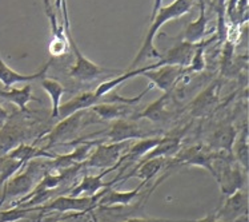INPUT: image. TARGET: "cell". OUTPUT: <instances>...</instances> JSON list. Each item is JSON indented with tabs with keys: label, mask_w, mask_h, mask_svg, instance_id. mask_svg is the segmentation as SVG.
Instances as JSON below:
<instances>
[{
	"label": "cell",
	"mask_w": 249,
	"mask_h": 222,
	"mask_svg": "<svg viewBox=\"0 0 249 222\" xmlns=\"http://www.w3.org/2000/svg\"><path fill=\"white\" fill-rule=\"evenodd\" d=\"M107 135L112 143H120V142L133 140V138H142V137H145V133L140 130V127L136 123H131L127 121L119 119L113 123L112 129L108 131Z\"/></svg>",
	"instance_id": "obj_10"
},
{
	"label": "cell",
	"mask_w": 249,
	"mask_h": 222,
	"mask_svg": "<svg viewBox=\"0 0 249 222\" xmlns=\"http://www.w3.org/2000/svg\"><path fill=\"white\" fill-rule=\"evenodd\" d=\"M0 98L4 99L7 102L16 104L20 111L27 113V104L30 103L31 101H35V97L32 95V86L26 84L21 88H5V90H0Z\"/></svg>",
	"instance_id": "obj_15"
},
{
	"label": "cell",
	"mask_w": 249,
	"mask_h": 222,
	"mask_svg": "<svg viewBox=\"0 0 249 222\" xmlns=\"http://www.w3.org/2000/svg\"><path fill=\"white\" fill-rule=\"evenodd\" d=\"M40 86L50 95V98H51L52 118H57L59 117V107H60L61 97L67 93V88L60 82H57L56 79L46 77L40 79Z\"/></svg>",
	"instance_id": "obj_17"
},
{
	"label": "cell",
	"mask_w": 249,
	"mask_h": 222,
	"mask_svg": "<svg viewBox=\"0 0 249 222\" xmlns=\"http://www.w3.org/2000/svg\"><path fill=\"white\" fill-rule=\"evenodd\" d=\"M124 143H112L108 146H100L96 150V153L92 155V158L88 162L89 166L95 167H107V166H115L113 163L119 160L122 154V150L124 149Z\"/></svg>",
	"instance_id": "obj_14"
},
{
	"label": "cell",
	"mask_w": 249,
	"mask_h": 222,
	"mask_svg": "<svg viewBox=\"0 0 249 222\" xmlns=\"http://www.w3.org/2000/svg\"><path fill=\"white\" fill-rule=\"evenodd\" d=\"M219 82H213L212 84H209L203 93L198 94L191 104L192 113L198 117V115H204L211 111V109L213 107V104L217 102V98H219Z\"/></svg>",
	"instance_id": "obj_13"
},
{
	"label": "cell",
	"mask_w": 249,
	"mask_h": 222,
	"mask_svg": "<svg viewBox=\"0 0 249 222\" xmlns=\"http://www.w3.org/2000/svg\"><path fill=\"white\" fill-rule=\"evenodd\" d=\"M44 1V10H46V14L47 16L50 18V15L52 14V10H51V1L50 0H43Z\"/></svg>",
	"instance_id": "obj_34"
},
{
	"label": "cell",
	"mask_w": 249,
	"mask_h": 222,
	"mask_svg": "<svg viewBox=\"0 0 249 222\" xmlns=\"http://www.w3.org/2000/svg\"><path fill=\"white\" fill-rule=\"evenodd\" d=\"M234 138H236V130L233 126H225L214 133L212 137V142L216 147L231 151L232 146H233Z\"/></svg>",
	"instance_id": "obj_24"
},
{
	"label": "cell",
	"mask_w": 249,
	"mask_h": 222,
	"mask_svg": "<svg viewBox=\"0 0 249 222\" xmlns=\"http://www.w3.org/2000/svg\"><path fill=\"white\" fill-rule=\"evenodd\" d=\"M160 141H161V138H148V140L140 141L136 145L132 146L131 150L128 151V158L138 160V158H140L142 155L147 154L148 151L153 150V147H156L160 143Z\"/></svg>",
	"instance_id": "obj_26"
},
{
	"label": "cell",
	"mask_w": 249,
	"mask_h": 222,
	"mask_svg": "<svg viewBox=\"0 0 249 222\" xmlns=\"http://www.w3.org/2000/svg\"><path fill=\"white\" fill-rule=\"evenodd\" d=\"M87 117V111H79L64 118L63 122L56 126L53 131L50 135V145H55L59 142L68 140L70 137L76 133L77 130L80 129L84 122V118Z\"/></svg>",
	"instance_id": "obj_7"
},
{
	"label": "cell",
	"mask_w": 249,
	"mask_h": 222,
	"mask_svg": "<svg viewBox=\"0 0 249 222\" xmlns=\"http://www.w3.org/2000/svg\"><path fill=\"white\" fill-rule=\"evenodd\" d=\"M192 5H194V0H175L173 3L165 5V7H161L158 11L156 16L153 18L152 24H151L149 30H148L147 37L142 41V48L138 52L136 58L133 59L129 70L135 68L142 61H145V59H152V58L158 59V61L160 59L161 55L153 47V40H155V37L158 35L159 30L163 27L164 23L173 20V19H178V18H181L185 14H188L189 11L192 10Z\"/></svg>",
	"instance_id": "obj_1"
},
{
	"label": "cell",
	"mask_w": 249,
	"mask_h": 222,
	"mask_svg": "<svg viewBox=\"0 0 249 222\" xmlns=\"http://www.w3.org/2000/svg\"><path fill=\"white\" fill-rule=\"evenodd\" d=\"M187 73V68L178 66H163L156 70H149L142 75L149 79L155 87L160 88L164 93H171L173 86L180 81V78Z\"/></svg>",
	"instance_id": "obj_4"
},
{
	"label": "cell",
	"mask_w": 249,
	"mask_h": 222,
	"mask_svg": "<svg viewBox=\"0 0 249 222\" xmlns=\"http://www.w3.org/2000/svg\"><path fill=\"white\" fill-rule=\"evenodd\" d=\"M55 5H56V10H57V12L61 15V0H56Z\"/></svg>",
	"instance_id": "obj_35"
},
{
	"label": "cell",
	"mask_w": 249,
	"mask_h": 222,
	"mask_svg": "<svg viewBox=\"0 0 249 222\" xmlns=\"http://www.w3.org/2000/svg\"><path fill=\"white\" fill-rule=\"evenodd\" d=\"M64 30H66L68 46L71 48V51H73V55L76 58V62L70 71V77L76 79L79 82H92L102 75H115V77H117V75L123 74V71H120L119 68H106L102 67V66H97L96 63L91 62L88 58L83 55L80 48L77 47L76 41L72 37L71 27L64 26Z\"/></svg>",
	"instance_id": "obj_2"
},
{
	"label": "cell",
	"mask_w": 249,
	"mask_h": 222,
	"mask_svg": "<svg viewBox=\"0 0 249 222\" xmlns=\"http://www.w3.org/2000/svg\"><path fill=\"white\" fill-rule=\"evenodd\" d=\"M236 150V157L241 165L244 166L245 170L248 169V162H249V145H248V133H247V127L244 130V134L240 135L239 141L236 142L234 146Z\"/></svg>",
	"instance_id": "obj_27"
},
{
	"label": "cell",
	"mask_w": 249,
	"mask_h": 222,
	"mask_svg": "<svg viewBox=\"0 0 249 222\" xmlns=\"http://www.w3.org/2000/svg\"><path fill=\"white\" fill-rule=\"evenodd\" d=\"M50 21H51V31H52V39L50 41V54L53 58H59L64 55L68 51V40L66 37V30H64V24L63 23H57V18L52 12L50 15Z\"/></svg>",
	"instance_id": "obj_12"
},
{
	"label": "cell",
	"mask_w": 249,
	"mask_h": 222,
	"mask_svg": "<svg viewBox=\"0 0 249 222\" xmlns=\"http://www.w3.org/2000/svg\"><path fill=\"white\" fill-rule=\"evenodd\" d=\"M8 119V113L3 109V106L0 104V124H3Z\"/></svg>",
	"instance_id": "obj_33"
},
{
	"label": "cell",
	"mask_w": 249,
	"mask_h": 222,
	"mask_svg": "<svg viewBox=\"0 0 249 222\" xmlns=\"http://www.w3.org/2000/svg\"><path fill=\"white\" fill-rule=\"evenodd\" d=\"M3 162H4V160H3V158H0V170H1V166H3Z\"/></svg>",
	"instance_id": "obj_36"
},
{
	"label": "cell",
	"mask_w": 249,
	"mask_h": 222,
	"mask_svg": "<svg viewBox=\"0 0 249 222\" xmlns=\"http://www.w3.org/2000/svg\"><path fill=\"white\" fill-rule=\"evenodd\" d=\"M30 212H32V209H21V207H14L11 210L0 213V222H14L16 220L24 218Z\"/></svg>",
	"instance_id": "obj_28"
},
{
	"label": "cell",
	"mask_w": 249,
	"mask_h": 222,
	"mask_svg": "<svg viewBox=\"0 0 249 222\" xmlns=\"http://www.w3.org/2000/svg\"><path fill=\"white\" fill-rule=\"evenodd\" d=\"M50 66H51V62L46 63V66H43L40 68V71H37V73L31 74V75H24V74H19L16 73L15 70H12L3 61V58L0 55V82L4 84L5 88H10L11 86H14L16 83H26L36 81V79H41V78L46 77Z\"/></svg>",
	"instance_id": "obj_8"
},
{
	"label": "cell",
	"mask_w": 249,
	"mask_h": 222,
	"mask_svg": "<svg viewBox=\"0 0 249 222\" xmlns=\"http://www.w3.org/2000/svg\"><path fill=\"white\" fill-rule=\"evenodd\" d=\"M91 111L99 115L100 119L111 121V119L120 118V117H127L132 113L131 106L125 103H97L92 106Z\"/></svg>",
	"instance_id": "obj_19"
},
{
	"label": "cell",
	"mask_w": 249,
	"mask_h": 222,
	"mask_svg": "<svg viewBox=\"0 0 249 222\" xmlns=\"http://www.w3.org/2000/svg\"><path fill=\"white\" fill-rule=\"evenodd\" d=\"M171 97V93H164L158 101H155L153 103L148 106L147 109L138 114L135 119H149L151 122H163L164 119L167 118V113H165V104H167L168 99Z\"/></svg>",
	"instance_id": "obj_20"
},
{
	"label": "cell",
	"mask_w": 249,
	"mask_h": 222,
	"mask_svg": "<svg viewBox=\"0 0 249 222\" xmlns=\"http://www.w3.org/2000/svg\"><path fill=\"white\" fill-rule=\"evenodd\" d=\"M127 222H175V221H164V220H153V218H132Z\"/></svg>",
	"instance_id": "obj_31"
},
{
	"label": "cell",
	"mask_w": 249,
	"mask_h": 222,
	"mask_svg": "<svg viewBox=\"0 0 249 222\" xmlns=\"http://www.w3.org/2000/svg\"><path fill=\"white\" fill-rule=\"evenodd\" d=\"M61 12H63V24L71 26L70 19H68V11H67V0H61Z\"/></svg>",
	"instance_id": "obj_29"
},
{
	"label": "cell",
	"mask_w": 249,
	"mask_h": 222,
	"mask_svg": "<svg viewBox=\"0 0 249 222\" xmlns=\"http://www.w3.org/2000/svg\"><path fill=\"white\" fill-rule=\"evenodd\" d=\"M248 212V197L241 190L234 191L227 198L223 209L216 217L224 222H233L234 220L247 216Z\"/></svg>",
	"instance_id": "obj_6"
},
{
	"label": "cell",
	"mask_w": 249,
	"mask_h": 222,
	"mask_svg": "<svg viewBox=\"0 0 249 222\" xmlns=\"http://www.w3.org/2000/svg\"><path fill=\"white\" fill-rule=\"evenodd\" d=\"M178 146H180V141L178 138H161L160 143L156 146V149L149 151V154L147 155V160L176 154L178 150Z\"/></svg>",
	"instance_id": "obj_25"
},
{
	"label": "cell",
	"mask_w": 249,
	"mask_h": 222,
	"mask_svg": "<svg viewBox=\"0 0 249 222\" xmlns=\"http://www.w3.org/2000/svg\"><path fill=\"white\" fill-rule=\"evenodd\" d=\"M198 1H200L198 18L192 23H189L183 34V40L188 41V43H198V41L204 40L205 34H207V26H208L209 18L207 15L204 0H198Z\"/></svg>",
	"instance_id": "obj_11"
},
{
	"label": "cell",
	"mask_w": 249,
	"mask_h": 222,
	"mask_svg": "<svg viewBox=\"0 0 249 222\" xmlns=\"http://www.w3.org/2000/svg\"><path fill=\"white\" fill-rule=\"evenodd\" d=\"M102 99L103 98H97L95 93H91V91L79 94L75 98H72L71 101L60 104V107H59V117L57 118L64 119L72 115V114L79 113V111H83V110L91 109L92 106L100 103Z\"/></svg>",
	"instance_id": "obj_9"
},
{
	"label": "cell",
	"mask_w": 249,
	"mask_h": 222,
	"mask_svg": "<svg viewBox=\"0 0 249 222\" xmlns=\"http://www.w3.org/2000/svg\"><path fill=\"white\" fill-rule=\"evenodd\" d=\"M113 167H115V166H112L111 169H107L104 173H102V174H99V176L96 177H89V176L84 177L82 183L77 186L75 190L72 191L71 196L72 197H80V196L92 197V194H95L99 189H102V187H106V186H109L112 185V183H115V181L109 182V183H104V182L102 181L103 177L106 176L107 173H109Z\"/></svg>",
	"instance_id": "obj_18"
},
{
	"label": "cell",
	"mask_w": 249,
	"mask_h": 222,
	"mask_svg": "<svg viewBox=\"0 0 249 222\" xmlns=\"http://www.w3.org/2000/svg\"><path fill=\"white\" fill-rule=\"evenodd\" d=\"M145 182H142V185L139 186L138 189L131 191H111L109 194L104 197L102 200L103 206H111V205H127L132 201L135 197L138 196L139 191L142 190V187L144 186Z\"/></svg>",
	"instance_id": "obj_22"
},
{
	"label": "cell",
	"mask_w": 249,
	"mask_h": 222,
	"mask_svg": "<svg viewBox=\"0 0 249 222\" xmlns=\"http://www.w3.org/2000/svg\"><path fill=\"white\" fill-rule=\"evenodd\" d=\"M214 40H217V35H214L211 39L207 40L198 41V46L195 51L192 61L189 63V66L187 67V73H200L205 68V58H204V52L207 50V47L211 46Z\"/></svg>",
	"instance_id": "obj_21"
},
{
	"label": "cell",
	"mask_w": 249,
	"mask_h": 222,
	"mask_svg": "<svg viewBox=\"0 0 249 222\" xmlns=\"http://www.w3.org/2000/svg\"><path fill=\"white\" fill-rule=\"evenodd\" d=\"M93 202L92 197H57L52 201L47 209L57 212H70V210H83Z\"/></svg>",
	"instance_id": "obj_16"
},
{
	"label": "cell",
	"mask_w": 249,
	"mask_h": 222,
	"mask_svg": "<svg viewBox=\"0 0 249 222\" xmlns=\"http://www.w3.org/2000/svg\"><path fill=\"white\" fill-rule=\"evenodd\" d=\"M37 173H39V167L35 163H32L27 169L26 173L18 174L14 178H11L10 181H7L1 202L4 201L5 198H15V197L21 196V194H24L27 191H30L31 187L35 183V178Z\"/></svg>",
	"instance_id": "obj_5"
},
{
	"label": "cell",
	"mask_w": 249,
	"mask_h": 222,
	"mask_svg": "<svg viewBox=\"0 0 249 222\" xmlns=\"http://www.w3.org/2000/svg\"><path fill=\"white\" fill-rule=\"evenodd\" d=\"M198 43H188V41H181L178 46L172 47L165 55H161L158 62L149 64V70H156L163 66H178V67L187 68L189 63L192 61L195 51L197 48Z\"/></svg>",
	"instance_id": "obj_3"
},
{
	"label": "cell",
	"mask_w": 249,
	"mask_h": 222,
	"mask_svg": "<svg viewBox=\"0 0 249 222\" xmlns=\"http://www.w3.org/2000/svg\"><path fill=\"white\" fill-rule=\"evenodd\" d=\"M161 3H163V0H155L153 1V8H152V15H151V18H149V20L152 21L153 18L156 16V14H158V11L161 8Z\"/></svg>",
	"instance_id": "obj_30"
},
{
	"label": "cell",
	"mask_w": 249,
	"mask_h": 222,
	"mask_svg": "<svg viewBox=\"0 0 249 222\" xmlns=\"http://www.w3.org/2000/svg\"><path fill=\"white\" fill-rule=\"evenodd\" d=\"M191 222H224V221L219 220V218L216 217L214 214H209V216H207L205 218H201V220H197V221H191Z\"/></svg>",
	"instance_id": "obj_32"
},
{
	"label": "cell",
	"mask_w": 249,
	"mask_h": 222,
	"mask_svg": "<svg viewBox=\"0 0 249 222\" xmlns=\"http://www.w3.org/2000/svg\"><path fill=\"white\" fill-rule=\"evenodd\" d=\"M165 163V158L164 157H158V158H151V160H147L144 163H142L140 167L136 171V177L142 178V182L149 181L151 178L158 174L159 171L161 170V167Z\"/></svg>",
	"instance_id": "obj_23"
}]
</instances>
